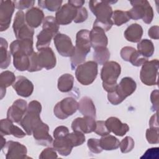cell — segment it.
<instances>
[{
  "label": "cell",
  "mask_w": 159,
  "mask_h": 159,
  "mask_svg": "<svg viewBox=\"0 0 159 159\" xmlns=\"http://www.w3.org/2000/svg\"><path fill=\"white\" fill-rule=\"evenodd\" d=\"M116 2L89 1V7L96 17V20L93 23V27H100L104 32L108 31L112 27L114 23L111 18L112 17L113 11L110 3Z\"/></svg>",
  "instance_id": "1"
},
{
  "label": "cell",
  "mask_w": 159,
  "mask_h": 159,
  "mask_svg": "<svg viewBox=\"0 0 159 159\" xmlns=\"http://www.w3.org/2000/svg\"><path fill=\"white\" fill-rule=\"evenodd\" d=\"M121 72L120 65L114 61H108L103 65L101 71V78L102 81V87L107 93L116 90L117 81Z\"/></svg>",
  "instance_id": "2"
},
{
  "label": "cell",
  "mask_w": 159,
  "mask_h": 159,
  "mask_svg": "<svg viewBox=\"0 0 159 159\" xmlns=\"http://www.w3.org/2000/svg\"><path fill=\"white\" fill-rule=\"evenodd\" d=\"M132 8L127 11L130 19L139 20L142 19L147 24L152 22L153 18V11L147 0H134L130 1Z\"/></svg>",
  "instance_id": "3"
},
{
  "label": "cell",
  "mask_w": 159,
  "mask_h": 159,
  "mask_svg": "<svg viewBox=\"0 0 159 159\" xmlns=\"http://www.w3.org/2000/svg\"><path fill=\"white\" fill-rule=\"evenodd\" d=\"M42 111V106L40 102L34 100L29 102L27 110L19 122L26 134L29 135L32 134V129L35 125L41 120L40 114Z\"/></svg>",
  "instance_id": "4"
},
{
  "label": "cell",
  "mask_w": 159,
  "mask_h": 159,
  "mask_svg": "<svg viewBox=\"0 0 159 159\" xmlns=\"http://www.w3.org/2000/svg\"><path fill=\"white\" fill-rule=\"evenodd\" d=\"M77 81L87 86L93 83L98 75V64L94 61H88L78 65L75 69Z\"/></svg>",
  "instance_id": "5"
},
{
  "label": "cell",
  "mask_w": 159,
  "mask_h": 159,
  "mask_svg": "<svg viewBox=\"0 0 159 159\" xmlns=\"http://www.w3.org/2000/svg\"><path fill=\"white\" fill-rule=\"evenodd\" d=\"M12 29L17 40H33L34 30L26 22L25 14L22 11H18L15 16Z\"/></svg>",
  "instance_id": "6"
},
{
  "label": "cell",
  "mask_w": 159,
  "mask_h": 159,
  "mask_svg": "<svg viewBox=\"0 0 159 159\" xmlns=\"http://www.w3.org/2000/svg\"><path fill=\"white\" fill-rule=\"evenodd\" d=\"M159 61L157 59L147 61L142 65L140 72V78L142 83L147 86L158 84Z\"/></svg>",
  "instance_id": "7"
},
{
  "label": "cell",
  "mask_w": 159,
  "mask_h": 159,
  "mask_svg": "<svg viewBox=\"0 0 159 159\" xmlns=\"http://www.w3.org/2000/svg\"><path fill=\"white\" fill-rule=\"evenodd\" d=\"M78 109V102L75 99L68 97L57 102L53 109L55 116L60 119H65Z\"/></svg>",
  "instance_id": "8"
},
{
  "label": "cell",
  "mask_w": 159,
  "mask_h": 159,
  "mask_svg": "<svg viewBox=\"0 0 159 159\" xmlns=\"http://www.w3.org/2000/svg\"><path fill=\"white\" fill-rule=\"evenodd\" d=\"M9 48L13 57V65L15 68L20 71L28 70L30 55L24 50L14 43L10 44Z\"/></svg>",
  "instance_id": "9"
},
{
  "label": "cell",
  "mask_w": 159,
  "mask_h": 159,
  "mask_svg": "<svg viewBox=\"0 0 159 159\" xmlns=\"http://www.w3.org/2000/svg\"><path fill=\"white\" fill-rule=\"evenodd\" d=\"M53 41L57 52L65 57H71L75 51L71 39L67 35L58 33L54 37Z\"/></svg>",
  "instance_id": "10"
},
{
  "label": "cell",
  "mask_w": 159,
  "mask_h": 159,
  "mask_svg": "<svg viewBox=\"0 0 159 159\" xmlns=\"http://www.w3.org/2000/svg\"><path fill=\"white\" fill-rule=\"evenodd\" d=\"M6 159H19L29 158L27 157V150L25 145L18 142L9 140L1 149Z\"/></svg>",
  "instance_id": "11"
},
{
  "label": "cell",
  "mask_w": 159,
  "mask_h": 159,
  "mask_svg": "<svg viewBox=\"0 0 159 159\" xmlns=\"http://www.w3.org/2000/svg\"><path fill=\"white\" fill-rule=\"evenodd\" d=\"M48 125L40 120L32 129V135L36 142L42 146H48L53 142V139L48 133Z\"/></svg>",
  "instance_id": "12"
},
{
  "label": "cell",
  "mask_w": 159,
  "mask_h": 159,
  "mask_svg": "<svg viewBox=\"0 0 159 159\" xmlns=\"http://www.w3.org/2000/svg\"><path fill=\"white\" fill-rule=\"evenodd\" d=\"M15 5L12 1H0V31L6 30L11 24Z\"/></svg>",
  "instance_id": "13"
},
{
  "label": "cell",
  "mask_w": 159,
  "mask_h": 159,
  "mask_svg": "<svg viewBox=\"0 0 159 159\" xmlns=\"http://www.w3.org/2000/svg\"><path fill=\"white\" fill-rule=\"evenodd\" d=\"M27 106L26 101L22 99L16 100L7 110V118L12 122L19 123L27 112Z\"/></svg>",
  "instance_id": "14"
},
{
  "label": "cell",
  "mask_w": 159,
  "mask_h": 159,
  "mask_svg": "<svg viewBox=\"0 0 159 159\" xmlns=\"http://www.w3.org/2000/svg\"><path fill=\"white\" fill-rule=\"evenodd\" d=\"M78 9L68 2L63 5L55 14V19L58 25H68L74 20Z\"/></svg>",
  "instance_id": "15"
},
{
  "label": "cell",
  "mask_w": 159,
  "mask_h": 159,
  "mask_svg": "<svg viewBox=\"0 0 159 159\" xmlns=\"http://www.w3.org/2000/svg\"><path fill=\"white\" fill-rule=\"evenodd\" d=\"M90 32L87 29L79 30L76 35V45L75 52L80 55L86 56L91 50V41L89 37Z\"/></svg>",
  "instance_id": "16"
},
{
  "label": "cell",
  "mask_w": 159,
  "mask_h": 159,
  "mask_svg": "<svg viewBox=\"0 0 159 159\" xmlns=\"http://www.w3.org/2000/svg\"><path fill=\"white\" fill-rule=\"evenodd\" d=\"M37 58L39 65L41 69L51 70L56 65V56L52 49L50 47L39 50L38 52H37Z\"/></svg>",
  "instance_id": "17"
},
{
  "label": "cell",
  "mask_w": 159,
  "mask_h": 159,
  "mask_svg": "<svg viewBox=\"0 0 159 159\" xmlns=\"http://www.w3.org/2000/svg\"><path fill=\"white\" fill-rule=\"evenodd\" d=\"M96 125L95 119L89 116L76 118L71 123L73 131H78L83 134H89L94 131Z\"/></svg>",
  "instance_id": "18"
},
{
  "label": "cell",
  "mask_w": 159,
  "mask_h": 159,
  "mask_svg": "<svg viewBox=\"0 0 159 159\" xmlns=\"http://www.w3.org/2000/svg\"><path fill=\"white\" fill-rule=\"evenodd\" d=\"M136 88V83L132 78L124 77L117 84V89L114 92L120 101L122 102L127 97L130 96L135 91Z\"/></svg>",
  "instance_id": "19"
},
{
  "label": "cell",
  "mask_w": 159,
  "mask_h": 159,
  "mask_svg": "<svg viewBox=\"0 0 159 159\" xmlns=\"http://www.w3.org/2000/svg\"><path fill=\"white\" fill-rule=\"evenodd\" d=\"M12 86L17 94L23 98L29 97L34 91L32 83L23 76H17L15 82Z\"/></svg>",
  "instance_id": "20"
},
{
  "label": "cell",
  "mask_w": 159,
  "mask_h": 159,
  "mask_svg": "<svg viewBox=\"0 0 159 159\" xmlns=\"http://www.w3.org/2000/svg\"><path fill=\"white\" fill-rule=\"evenodd\" d=\"M91 47L93 49L99 47H107L108 39L104 30L98 27H93L89 34Z\"/></svg>",
  "instance_id": "21"
},
{
  "label": "cell",
  "mask_w": 159,
  "mask_h": 159,
  "mask_svg": "<svg viewBox=\"0 0 159 159\" xmlns=\"http://www.w3.org/2000/svg\"><path fill=\"white\" fill-rule=\"evenodd\" d=\"M106 125L110 132H112L116 135L122 137L129 130V127L125 123H122L116 117H110L105 121Z\"/></svg>",
  "instance_id": "22"
},
{
  "label": "cell",
  "mask_w": 159,
  "mask_h": 159,
  "mask_svg": "<svg viewBox=\"0 0 159 159\" xmlns=\"http://www.w3.org/2000/svg\"><path fill=\"white\" fill-rule=\"evenodd\" d=\"M27 24L32 28L38 27L44 19V14L42 10L38 7H32L28 9L25 14Z\"/></svg>",
  "instance_id": "23"
},
{
  "label": "cell",
  "mask_w": 159,
  "mask_h": 159,
  "mask_svg": "<svg viewBox=\"0 0 159 159\" xmlns=\"http://www.w3.org/2000/svg\"><path fill=\"white\" fill-rule=\"evenodd\" d=\"M53 148L61 155H69L73 148L70 140L67 136L61 138L55 139L52 142Z\"/></svg>",
  "instance_id": "24"
},
{
  "label": "cell",
  "mask_w": 159,
  "mask_h": 159,
  "mask_svg": "<svg viewBox=\"0 0 159 159\" xmlns=\"http://www.w3.org/2000/svg\"><path fill=\"white\" fill-rule=\"evenodd\" d=\"M78 110L83 115V116H89L96 118V107L92 99L84 96L78 102Z\"/></svg>",
  "instance_id": "25"
},
{
  "label": "cell",
  "mask_w": 159,
  "mask_h": 159,
  "mask_svg": "<svg viewBox=\"0 0 159 159\" xmlns=\"http://www.w3.org/2000/svg\"><path fill=\"white\" fill-rule=\"evenodd\" d=\"M124 35L126 40L129 42H139L143 35V29L140 25L137 23L132 24L125 29Z\"/></svg>",
  "instance_id": "26"
},
{
  "label": "cell",
  "mask_w": 159,
  "mask_h": 159,
  "mask_svg": "<svg viewBox=\"0 0 159 159\" xmlns=\"http://www.w3.org/2000/svg\"><path fill=\"white\" fill-rule=\"evenodd\" d=\"M16 78L13 72L10 71H4L0 75V89H1V99H2L6 94V88L12 85L15 82Z\"/></svg>",
  "instance_id": "27"
},
{
  "label": "cell",
  "mask_w": 159,
  "mask_h": 159,
  "mask_svg": "<svg viewBox=\"0 0 159 159\" xmlns=\"http://www.w3.org/2000/svg\"><path fill=\"white\" fill-rule=\"evenodd\" d=\"M8 43L2 37L0 38V66L2 69L7 68L11 63V52L7 50Z\"/></svg>",
  "instance_id": "28"
},
{
  "label": "cell",
  "mask_w": 159,
  "mask_h": 159,
  "mask_svg": "<svg viewBox=\"0 0 159 159\" xmlns=\"http://www.w3.org/2000/svg\"><path fill=\"white\" fill-rule=\"evenodd\" d=\"M55 36V35L51 31L47 29H42L37 36V42L36 43V48L37 50H39L42 48L48 47L52 38Z\"/></svg>",
  "instance_id": "29"
},
{
  "label": "cell",
  "mask_w": 159,
  "mask_h": 159,
  "mask_svg": "<svg viewBox=\"0 0 159 159\" xmlns=\"http://www.w3.org/2000/svg\"><path fill=\"white\" fill-rule=\"evenodd\" d=\"M74 83V77L70 73H65L59 77L58 80V89L62 93L70 91Z\"/></svg>",
  "instance_id": "30"
},
{
  "label": "cell",
  "mask_w": 159,
  "mask_h": 159,
  "mask_svg": "<svg viewBox=\"0 0 159 159\" xmlns=\"http://www.w3.org/2000/svg\"><path fill=\"white\" fill-rule=\"evenodd\" d=\"M99 142L102 150H113L119 147V140L116 137L110 134L102 136L99 139Z\"/></svg>",
  "instance_id": "31"
},
{
  "label": "cell",
  "mask_w": 159,
  "mask_h": 159,
  "mask_svg": "<svg viewBox=\"0 0 159 159\" xmlns=\"http://www.w3.org/2000/svg\"><path fill=\"white\" fill-rule=\"evenodd\" d=\"M138 52L145 58H148L152 56L154 53L155 48L153 42L148 39L141 40L137 44Z\"/></svg>",
  "instance_id": "32"
},
{
  "label": "cell",
  "mask_w": 159,
  "mask_h": 159,
  "mask_svg": "<svg viewBox=\"0 0 159 159\" xmlns=\"http://www.w3.org/2000/svg\"><path fill=\"white\" fill-rule=\"evenodd\" d=\"M110 58V52L107 47H99L94 49L93 59L94 61L100 65H104L108 61Z\"/></svg>",
  "instance_id": "33"
},
{
  "label": "cell",
  "mask_w": 159,
  "mask_h": 159,
  "mask_svg": "<svg viewBox=\"0 0 159 159\" xmlns=\"http://www.w3.org/2000/svg\"><path fill=\"white\" fill-rule=\"evenodd\" d=\"M63 1L61 0H40L38 1L39 6L48 11L54 12L58 11L61 7Z\"/></svg>",
  "instance_id": "34"
},
{
  "label": "cell",
  "mask_w": 159,
  "mask_h": 159,
  "mask_svg": "<svg viewBox=\"0 0 159 159\" xmlns=\"http://www.w3.org/2000/svg\"><path fill=\"white\" fill-rule=\"evenodd\" d=\"M42 29H47L56 35L59 30V25L56 21L55 17L53 16L45 17L42 22Z\"/></svg>",
  "instance_id": "35"
},
{
  "label": "cell",
  "mask_w": 159,
  "mask_h": 159,
  "mask_svg": "<svg viewBox=\"0 0 159 159\" xmlns=\"http://www.w3.org/2000/svg\"><path fill=\"white\" fill-rule=\"evenodd\" d=\"M113 23L117 26H120L123 24H125L130 20L127 11H124L121 10H116L113 11L112 16Z\"/></svg>",
  "instance_id": "36"
},
{
  "label": "cell",
  "mask_w": 159,
  "mask_h": 159,
  "mask_svg": "<svg viewBox=\"0 0 159 159\" xmlns=\"http://www.w3.org/2000/svg\"><path fill=\"white\" fill-rule=\"evenodd\" d=\"M67 137L73 147L81 145L85 142V136L83 133L80 132L73 131L71 133H69Z\"/></svg>",
  "instance_id": "37"
},
{
  "label": "cell",
  "mask_w": 159,
  "mask_h": 159,
  "mask_svg": "<svg viewBox=\"0 0 159 159\" xmlns=\"http://www.w3.org/2000/svg\"><path fill=\"white\" fill-rule=\"evenodd\" d=\"M148 61V58L142 56L138 50H135L129 57V61L135 66H140Z\"/></svg>",
  "instance_id": "38"
},
{
  "label": "cell",
  "mask_w": 159,
  "mask_h": 159,
  "mask_svg": "<svg viewBox=\"0 0 159 159\" xmlns=\"http://www.w3.org/2000/svg\"><path fill=\"white\" fill-rule=\"evenodd\" d=\"M146 139L150 144H157L159 143L158 127H150L146 130Z\"/></svg>",
  "instance_id": "39"
},
{
  "label": "cell",
  "mask_w": 159,
  "mask_h": 159,
  "mask_svg": "<svg viewBox=\"0 0 159 159\" xmlns=\"http://www.w3.org/2000/svg\"><path fill=\"white\" fill-rule=\"evenodd\" d=\"M134 139L129 136H126L120 142L119 147L122 153H126L132 151L134 147Z\"/></svg>",
  "instance_id": "40"
},
{
  "label": "cell",
  "mask_w": 159,
  "mask_h": 159,
  "mask_svg": "<svg viewBox=\"0 0 159 159\" xmlns=\"http://www.w3.org/2000/svg\"><path fill=\"white\" fill-rule=\"evenodd\" d=\"M13 125L12 122L7 118L1 119L0 121L1 135L2 136L11 135V130Z\"/></svg>",
  "instance_id": "41"
},
{
  "label": "cell",
  "mask_w": 159,
  "mask_h": 159,
  "mask_svg": "<svg viewBox=\"0 0 159 159\" xmlns=\"http://www.w3.org/2000/svg\"><path fill=\"white\" fill-rule=\"evenodd\" d=\"M87 145L89 150L94 153H99L103 150L101 147L99 139H89L88 140Z\"/></svg>",
  "instance_id": "42"
},
{
  "label": "cell",
  "mask_w": 159,
  "mask_h": 159,
  "mask_svg": "<svg viewBox=\"0 0 159 159\" xmlns=\"http://www.w3.org/2000/svg\"><path fill=\"white\" fill-rule=\"evenodd\" d=\"M42 69L39 65L37 58V52H34L29 57V67L28 69L29 72H34L40 71Z\"/></svg>",
  "instance_id": "43"
},
{
  "label": "cell",
  "mask_w": 159,
  "mask_h": 159,
  "mask_svg": "<svg viewBox=\"0 0 159 159\" xmlns=\"http://www.w3.org/2000/svg\"><path fill=\"white\" fill-rule=\"evenodd\" d=\"M96 134L100 136H104L110 134V131L107 129L105 121L103 120H97L95 130L94 131Z\"/></svg>",
  "instance_id": "44"
},
{
  "label": "cell",
  "mask_w": 159,
  "mask_h": 159,
  "mask_svg": "<svg viewBox=\"0 0 159 159\" xmlns=\"http://www.w3.org/2000/svg\"><path fill=\"white\" fill-rule=\"evenodd\" d=\"M57 157V151L53 148L51 147L44 149L39 155V158L40 159H54Z\"/></svg>",
  "instance_id": "45"
},
{
  "label": "cell",
  "mask_w": 159,
  "mask_h": 159,
  "mask_svg": "<svg viewBox=\"0 0 159 159\" xmlns=\"http://www.w3.org/2000/svg\"><path fill=\"white\" fill-rule=\"evenodd\" d=\"M14 4L16 8L19 11H22L25 9L30 8L34 5L35 1H26V0H19V1H14Z\"/></svg>",
  "instance_id": "46"
},
{
  "label": "cell",
  "mask_w": 159,
  "mask_h": 159,
  "mask_svg": "<svg viewBox=\"0 0 159 159\" xmlns=\"http://www.w3.org/2000/svg\"><path fill=\"white\" fill-rule=\"evenodd\" d=\"M88 16V13L85 7H80L78 9L77 11V15L74 19L75 23H81L84 22Z\"/></svg>",
  "instance_id": "47"
},
{
  "label": "cell",
  "mask_w": 159,
  "mask_h": 159,
  "mask_svg": "<svg viewBox=\"0 0 159 159\" xmlns=\"http://www.w3.org/2000/svg\"><path fill=\"white\" fill-rule=\"evenodd\" d=\"M69 134V130L68 127L63 126V125H60L57 127L53 131V137L54 139H57V138H61V137H64L68 135Z\"/></svg>",
  "instance_id": "48"
},
{
  "label": "cell",
  "mask_w": 159,
  "mask_h": 159,
  "mask_svg": "<svg viewBox=\"0 0 159 159\" xmlns=\"http://www.w3.org/2000/svg\"><path fill=\"white\" fill-rule=\"evenodd\" d=\"M158 96H159V92L158 89H155L153 91L150 95V101L152 104L151 109L153 112L157 111L158 109Z\"/></svg>",
  "instance_id": "49"
},
{
  "label": "cell",
  "mask_w": 159,
  "mask_h": 159,
  "mask_svg": "<svg viewBox=\"0 0 159 159\" xmlns=\"http://www.w3.org/2000/svg\"><path fill=\"white\" fill-rule=\"evenodd\" d=\"M135 49L134 47H123L120 52V55L121 58L126 61H129V57L132 53L135 50Z\"/></svg>",
  "instance_id": "50"
},
{
  "label": "cell",
  "mask_w": 159,
  "mask_h": 159,
  "mask_svg": "<svg viewBox=\"0 0 159 159\" xmlns=\"http://www.w3.org/2000/svg\"><path fill=\"white\" fill-rule=\"evenodd\" d=\"M158 147L148 148L143 154L141 158H158Z\"/></svg>",
  "instance_id": "51"
},
{
  "label": "cell",
  "mask_w": 159,
  "mask_h": 159,
  "mask_svg": "<svg viewBox=\"0 0 159 159\" xmlns=\"http://www.w3.org/2000/svg\"><path fill=\"white\" fill-rule=\"evenodd\" d=\"M26 132H24L22 129H20L17 125H13L11 130V135L17 137V138H22L24 137L26 135Z\"/></svg>",
  "instance_id": "52"
},
{
  "label": "cell",
  "mask_w": 159,
  "mask_h": 159,
  "mask_svg": "<svg viewBox=\"0 0 159 159\" xmlns=\"http://www.w3.org/2000/svg\"><path fill=\"white\" fill-rule=\"evenodd\" d=\"M159 27L158 25H155L151 27L148 31V36L153 39L158 40L159 39Z\"/></svg>",
  "instance_id": "53"
},
{
  "label": "cell",
  "mask_w": 159,
  "mask_h": 159,
  "mask_svg": "<svg viewBox=\"0 0 159 159\" xmlns=\"http://www.w3.org/2000/svg\"><path fill=\"white\" fill-rule=\"evenodd\" d=\"M68 2L78 9V8L82 7L85 1L83 0H69Z\"/></svg>",
  "instance_id": "54"
},
{
  "label": "cell",
  "mask_w": 159,
  "mask_h": 159,
  "mask_svg": "<svg viewBox=\"0 0 159 159\" xmlns=\"http://www.w3.org/2000/svg\"><path fill=\"white\" fill-rule=\"evenodd\" d=\"M149 125L150 127H158V120H157V113L153 115L150 119Z\"/></svg>",
  "instance_id": "55"
},
{
  "label": "cell",
  "mask_w": 159,
  "mask_h": 159,
  "mask_svg": "<svg viewBox=\"0 0 159 159\" xmlns=\"http://www.w3.org/2000/svg\"><path fill=\"white\" fill-rule=\"evenodd\" d=\"M6 140L4 139L3 136H2V135H1V149L4 147V145H6Z\"/></svg>",
  "instance_id": "56"
}]
</instances>
